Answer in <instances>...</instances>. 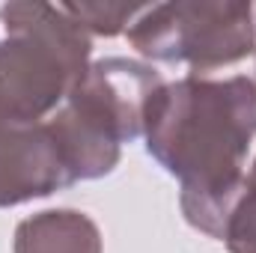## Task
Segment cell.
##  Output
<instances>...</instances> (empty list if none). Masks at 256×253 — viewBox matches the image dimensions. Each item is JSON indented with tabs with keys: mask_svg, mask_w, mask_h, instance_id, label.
<instances>
[{
	"mask_svg": "<svg viewBox=\"0 0 256 253\" xmlns=\"http://www.w3.org/2000/svg\"><path fill=\"white\" fill-rule=\"evenodd\" d=\"M143 137L146 152L179 179L185 220L220 242L256 137V60L164 84L146 108Z\"/></svg>",
	"mask_w": 256,
	"mask_h": 253,
	"instance_id": "obj_1",
	"label": "cell"
},
{
	"mask_svg": "<svg viewBox=\"0 0 256 253\" xmlns=\"http://www.w3.org/2000/svg\"><path fill=\"white\" fill-rule=\"evenodd\" d=\"M0 21V120L45 122L90 68L92 39L60 3H6Z\"/></svg>",
	"mask_w": 256,
	"mask_h": 253,
	"instance_id": "obj_2",
	"label": "cell"
},
{
	"mask_svg": "<svg viewBox=\"0 0 256 253\" xmlns=\"http://www.w3.org/2000/svg\"><path fill=\"white\" fill-rule=\"evenodd\" d=\"M167 80L149 63L104 57L90 63L66 104L48 120L72 182L102 179L116 170L122 143L143 134L146 108Z\"/></svg>",
	"mask_w": 256,
	"mask_h": 253,
	"instance_id": "obj_3",
	"label": "cell"
},
{
	"mask_svg": "<svg viewBox=\"0 0 256 253\" xmlns=\"http://www.w3.org/2000/svg\"><path fill=\"white\" fill-rule=\"evenodd\" d=\"M128 42L155 63H185L188 74L236 72L256 60V15L236 0L152 3L128 27Z\"/></svg>",
	"mask_w": 256,
	"mask_h": 253,
	"instance_id": "obj_4",
	"label": "cell"
},
{
	"mask_svg": "<svg viewBox=\"0 0 256 253\" xmlns=\"http://www.w3.org/2000/svg\"><path fill=\"white\" fill-rule=\"evenodd\" d=\"M72 182L51 122L0 120V208L51 196Z\"/></svg>",
	"mask_w": 256,
	"mask_h": 253,
	"instance_id": "obj_5",
	"label": "cell"
},
{
	"mask_svg": "<svg viewBox=\"0 0 256 253\" xmlns=\"http://www.w3.org/2000/svg\"><path fill=\"white\" fill-rule=\"evenodd\" d=\"M15 253H102L96 220L74 208H48L15 230Z\"/></svg>",
	"mask_w": 256,
	"mask_h": 253,
	"instance_id": "obj_6",
	"label": "cell"
},
{
	"mask_svg": "<svg viewBox=\"0 0 256 253\" xmlns=\"http://www.w3.org/2000/svg\"><path fill=\"white\" fill-rule=\"evenodd\" d=\"M220 242L230 253H256V161L248 170L244 185L230 208Z\"/></svg>",
	"mask_w": 256,
	"mask_h": 253,
	"instance_id": "obj_7",
	"label": "cell"
},
{
	"mask_svg": "<svg viewBox=\"0 0 256 253\" xmlns=\"http://www.w3.org/2000/svg\"><path fill=\"white\" fill-rule=\"evenodd\" d=\"M63 12L96 36H116L143 12V6H114V3H60Z\"/></svg>",
	"mask_w": 256,
	"mask_h": 253,
	"instance_id": "obj_8",
	"label": "cell"
},
{
	"mask_svg": "<svg viewBox=\"0 0 256 253\" xmlns=\"http://www.w3.org/2000/svg\"><path fill=\"white\" fill-rule=\"evenodd\" d=\"M254 15H256V6H254Z\"/></svg>",
	"mask_w": 256,
	"mask_h": 253,
	"instance_id": "obj_9",
	"label": "cell"
}]
</instances>
